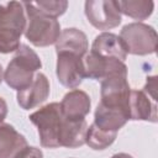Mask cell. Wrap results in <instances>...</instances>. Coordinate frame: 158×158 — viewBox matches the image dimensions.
Masks as SVG:
<instances>
[{"label":"cell","instance_id":"cell-13","mask_svg":"<svg viewBox=\"0 0 158 158\" xmlns=\"http://www.w3.org/2000/svg\"><path fill=\"white\" fill-rule=\"evenodd\" d=\"M130 120L157 122V102L143 90H132L130 94Z\"/></svg>","mask_w":158,"mask_h":158},{"label":"cell","instance_id":"cell-25","mask_svg":"<svg viewBox=\"0 0 158 158\" xmlns=\"http://www.w3.org/2000/svg\"><path fill=\"white\" fill-rule=\"evenodd\" d=\"M2 79H4V70H2V67H1V64H0V84H1Z\"/></svg>","mask_w":158,"mask_h":158},{"label":"cell","instance_id":"cell-19","mask_svg":"<svg viewBox=\"0 0 158 158\" xmlns=\"http://www.w3.org/2000/svg\"><path fill=\"white\" fill-rule=\"evenodd\" d=\"M116 132H109L105 130L99 128L96 125H90L86 131L85 136V143L95 151H102L111 146L114 141L116 139Z\"/></svg>","mask_w":158,"mask_h":158},{"label":"cell","instance_id":"cell-4","mask_svg":"<svg viewBox=\"0 0 158 158\" xmlns=\"http://www.w3.org/2000/svg\"><path fill=\"white\" fill-rule=\"evenodd\" d=\"M30 121L37 127L42 147L57 148L59 146V132L63 122L60 105L51 102L30 115Z\"/></svg>","mask_w":158,"mask_h":158},{"label":"cell","instance_id":"cell-12","mask_svg":"<svg viewBox=\"0 0 158 158\" xmlns=\"http://www.w3.org/2000/svg\"><path fill=\"white\" fill-rule=\"evenodd\" d=\"M90 52L102 58H114L121 62H125L127 57V52L121 38L117 35L110 32H102L98 35L91 44Z\"/></svg>","mask_w":158,"mask_h":158},{"label":"cell","instance_id":"cell-14","mask_svg":"<svg viewBox=\"0 0 158 158\" xmlns=\"http://www.w3.org/2000/svg\"><path fill=\"white\" fill-rule=\"evenodd\" d=\"M128 120H130V115L125 110L107 107L100 102L96 106L94 115V125H96L101 130L109 132H116V133L121 127L126 125Z\"/></svg>","mask_w":158,"mask_h":158},{"label":"cell","instance_id":"cell-16","mask_svg":"<svg viewBox=\"0 0 158 158\" xmlns=\"http://www.w3.org/2000/svg\"><path fill=\"white\" fill-rule=\"evenodd\" d=\"M89 48L86 35L78 28H65L56 42V52H70L85 57Z\"/></svg>","mask_w":158,"mask_h":158},{"label":"cell","instance_id":"cell-1","mask_svg":"<svg viewBox=\"0 0 158 158\" xmlns=\"http://www.w3.org/2000/svg\"><path fill=\"white\" fill-rule=\"evenodd\" d=\"M42 67L37 53L27 44H20L4 72L6 84L17 91L26 89L35 79V73Z\"/></svg>","mask_w":158,"mask_h":158},{"label":"cell","instance_id":"cell-2","mask_svg":"<svg viewBox=\"0 0 158 158\" xmlns=\"http://www.w3.org/2000/svg\"><path fill=\"white\" fill-rule=\"evenodd\" d=\"M26 28L22 2L0 4V53H10L20 47L21 35Z\"/></svg>","mask_w":158,"mask_h":158},{"label":"cell","instance_id":"cell-15","mask_svg":"<svg viewBox=\"0 0 158 158\" xmlns=\"http://www.w3.org/2000/svg\"><path fill=\"white\" fill-rule=\"evenodd\" d=\"M88 131V123L84 120H68L63 117L59 146L67 148H77L85 144V136Z\"/></svg>","mask_w":158,"mask_h":158},{"label":"cell","instance_id":"cell-21","mask_svg":"<svg viewBox=\"0 0 158 158\" xmlns=\"http://www.w3.org/2000/svg\"><path fill=\"white\" fill-rule=\"evenodd\" d=\"M143 91L153 100L157 102V77H148L146 85L143 86Z\"/></svg>","mask_w":158,"mask_h":158},{"label":"cell","instance_id":"cell-20","mask_svg":"<svg viewBox=\"0 0 158 158\" xmlns=\"http://www.w3.org/2000/svg\"><path fill=\"white\" fill-rule=\"evenodd\" d=\"M33 6L43 15L57 19L63 15L68 7V1L65 0H47V1H32Z\"/></svg>","mask_w":158,"mask_h":158},{"label":"cell","instance_id":"cell-23","mask_svg":"<svg viewBox=\"0 0 158 158\" xmlns=\"http://www.w3.org/2000/svg\"><path fill=\"white\" fill-rule=\"evenodd\" d=\"M6 115H7V104H6V101L0 96V123L5 120Z\"/></svg>","mask_w":158,"mask_h":158},{"label":"cell","instance_id":"cell-9","mask_svg":"<svg viewBox=\"0 0 158 158\" xmlns=\"http://www.w3.org/2000/svg\"><path fill=\"white\" fill-rule=\"evenodd\" d=\"M85 78L94 80H102L109 75L127 72V67L123 62L114 58H102L93 52L84 57Z\"/></svg>","mask_w":158,"mask_h":158},{"label":"cell","instance_id":"cell-3","mask_svg":"<svg viewBox=\"0 0 158 158\" xmlns=\"http://www.w3.org/2000/svg\"><path fill=\"white\" fill-rule=\"evenodd\" d=\"M23 10L28 17L26 23L25 37L36 47H47L57 42L60 35V25L57 19L41 14L32 1L22 2Z\"/></svg>","mask_w":158,"mask_h":158},{"label":"cell","instance_id":"cell-11","mask_svg":"<svg viewBox=\"0 0 158 158\" xmlns=\"http://www.w3.org/2000/svg\"><path fill=\"white\" fill-rule=\"evenodd\" d=\"M60 111L64 118L68 120H84L90 111L89 95L79 89L68 91L60 101Z\"/></svg>","mask_w":158,"mask_h":158},{"label":"cell","instance_id":"cell-6","mask_svg":"<svg viewBox=\"0 0 158 158\" xmlns=\"http://www.w3.org/2000/svg\"><path fill=\"white\" fill-rule=\"evenodd\" d=\"M130 94L131 88L127 81V72L116 73L101 80L100 104L107 107L121 109L130 115Z\"/></svg>","mask_w":158,"mask_h":158},{"label":"cell","instance_id":"cell-22","mask_svg":"<svg viewBox=\"0 0 158 158\" xmlns=\"http://www.w3.org/2000/svg\"><path fill=\"white\" fill-rule=\"evenodd\" d=\"M14 158H43V153L37 147H25Z\"/></svg>","mask_w":158,"mask_h":158},{"label":"cell","instance_id":"cell-8","mask_svg":"<svg viewBox=\"0 0 158 158\" xmlns=\"http://www.w3.org/2000/svg\"><path fill=\"white\" fill-rule=\"evenodd\" d=\"M56 73L62 85L75 89L85 78L84 57L70 52H58Z\"/></svg>","mask_w":158,"mask_h":158},{"label":"cell","instance_id":"cell-10","mask_svg":"<svg viewBox=\"0 0 158 158\" xmlns=\"http://www.w3.org/2000/svg\"><path fill=\"white\" fill-rule=\"evenodd\" d=\"M49 95V81L43 73H36L33 81L23 90L17 91V104L23 110L33 109L47 100Z\"/></svg>","mask_w":158,"mask_h":158},{"label":"cell","instance_id":"cell-17","mask_svg":"<svg viewBox=\"0 0 158 158\" xmlns=\"http://www.w3.org/2000/svg\"><path fill=\"white\" fill-rule=\"evenodd\" d=\"M27 147V141L10 123H0V158H14Z\"/></svg>","mask_w":158,"mask_h":158},{"label":"cell","instance_id":"cell-18","mask_svg":"<svg viewBox=\"0 0 158 158\" xmlns=\"http://www.w3.org/2000/svg\"><path fill=\"white\" fill-rule=\"evenodd\" d=\"M121 14L130 16L135 20H146L153 12L154 2L149 0H126L116 1Z\"/></svg>","mask_w":158,"mask_h":158},{"label":"cell","instance_id":"cell-5","mask_svg":"<svg viewBox=\"0 0 158 158\" xmlns=\"http://www.w3.org/2000/svg\"><path fill=\"white\" fill-rule=\"evenodd\" d=\"M127 53L136 56L152 54L157 49L158 36L152 26L142 22H132L121 30L118 36Z\"/></svg>","mask_w":158,"mask_h":158},{"label":"cell","instance_id":"cell-7","mask_svg":"<svg viewBox=\"0 0 158 158\" xmlns=\"http://www.w3.org/2000/svg\"><path fill=\"white\" fill-rule=\"evenodd\" d=\"M84 9L88 21L99 30H110L121 23V12L116 1L88 0Z\"/></svg>","mask_w":158,"mask_h":158},{"label":"cell","instance_id":"cell-24","mask_svg":"<svg viewBox=\"0 0 158 158\" xmlns=\"http://www.w3.org/2000/svg\"><path fill=\"white\" fill-rule=\"evenodd\" d=\"M111 158H132V156H130L127 153H116Z\"/></svg>","mask_w":158,"mask_h":158}]
</instances>
